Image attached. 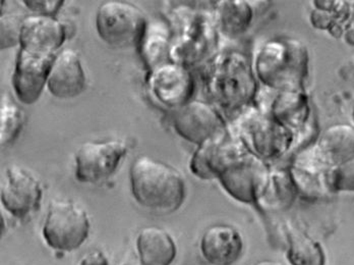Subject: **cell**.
I'll return each mask as SVG.
<instances>
[{
  "mask_svg": "<svg viewBox=\"0 0 354 265\" xmlns=\"http://www.w3.org/2000/svg\"><path fill=\"white\" fill-rule=\"evenodd\" d=\"M287 259L291 265H325L324 250L310 237L292 232L289 237Z\"/></svg>",
  "mask_w": 354,
  "mask_h": 265,
  "instance_id": "cell-15",
  "label": "cell"
},
{
  "mask_svg": "<svg viewBox=\"0 0 354 265\" xmlns=\"http://www.w3.org/2000/svg\"><path fill=\"white\" fill-rule=\"evenodd\" d=\"M131 194L142 208L171 213L183 205L187 194L185 179L176 167L142 155L129 169Z\"/></svg>",
  "mask_w": 354,
  "mask_h": 265,
  "instance_id": "cell-1",
  "label": "cell"
},
{
  "mask_svg": "<svg viewBox=\"0 0 354 265\" xmlns=\"http://www.w3.org/2000/svg\"><path fill=\"white\" fill-rule=\"evenodd\" d=\"M87 77L79 53L64 49L54 58L47 88L56 98L70 99L80 96L86 89Z\"/></svg>",
  "mask_w": 354,
  "mask_h": 265,
  "instance_id": "cell-11",
  "label": "cell"
},
{
  "mask_svg": "<svg viewBox=\"0 0 354 265\" xmlns=\"http://www.w3.org/2000/svg\"><path fill=\"white\" fill-rule=\"evenodd\" d=\"M127 154L120 140L86 142L75 153V176L80 183L99 184L113 176Z\"/></svg>",
  "mask_w": 354,
  "mask_h": 265,
  "instance_id": "cell-4",
  "label": "cell"
},
{
  "mask_svg": "<svg viewBox=\"0 0 354 265\" xmlns=\"http://www.w3.org/2000/svg\"><path fill=\"white\" fill-rule=\"evenodd\" d=\"M353 118H354V107H353Z\"/></svg>",
  "mask_w": 354,
  "mask_h": 265,
  "instance_id": "cell-23",
  "label": "cell"
},
{
  "mask_svg": "<svg viewBox=\"0 0 354 265\" xmlns=\"http://www.w3.org/2000/svg\"><path fill=\"white\" fill-rule=\"evenodd\" d=\"M200 248L202 255L209 264L231 265L243 253V237L232 226L218 223L205 230Z\"/></svg>",
  "mask_w": 354,
  "mask_h": 265,
  "instance_id": "cell-12",
  "label": "cell"
},
{
  "mask_svg": "<svg viewBox=\"0 0 354 265\" xmlns=\"http://www.w3.org/2000/svg\"><path fill=\"white\" fill-rule=\"evenodd\" d=\"M124 265H142L141 264H124Z\"/></svg>",
  "mask_w": 354,
  "mask_h": 265,
  "instance_id": "cell-22",
  "label": "cell"
},
{
  "mask_svg": "<svg viewBox=\"0 0 354 265\" xmlns=\"http://www.w3.org/2000/svg\"><path fill=\"white\" fill-rule=\"evenodd\" d=\"M23 21L24 19L16 14L1 15V21H0L1 49H8L19 45Z\"/></svg>",
  "mask_w": 354,
  "mask_h": 265,
  "instance_id": "cell-18",
  "label": "cell"
},
{
  "mask_svg": "<svg viewBox=\"0 0 354 265\" xmlns=\"http://www.w3.org/2000/svg\"><path fill=\"white\" fill-rule=\"evenodd\" d=\"M318 155L323 165L335 167L354 157V128L339 124L330 127L322 135Z\"/></svg>",
  "mask_w": 354,
  "mask_h": 265,
  "instance_id": "cell-14",
  "label": "cell"
},
{
  "mask_svg": "<svg viewBox=\"0 0 354 265\" xmlns=\"http://www.w3.org/2000/svg\"><path fill=\"white\" fill-rule=\"evenodd\" d=\"M25 6L36 15L55 17L64 6V0H25Z\"/></svg>",
  "mask_w": 354,
  "mask_h": 265,
  "instance_id": "cell-19",
  "label": "cell"
},
{
  "mask_svg": "<svg viewBox=\"0 0 354 265\" xmlns=\"http://www.w3.org/2000/svg\"><path fill=\"white\" fill-rule=\"evenodd\" d=\"M66 28L55 17H26L21 24L19 48L42 55H55L66 41Z\"/></svg>",
  "mask_w": 354,
  "mask_h": 265,
  "instance_id": "cell-9",
  "label": "cell"
},
{
  "mask_svg": "<svg viewBox=\"0 0 354 265\" xmlns=\"http://www.w3.org/2000/svg\"><path fill=\"white\" fill-rule=\"evenodd\" d=\"M172 120L174 129L180 137L198 146L216 137L223 126L217 111L201 101L187 102L178 107Z\"/></svg>",
  "mask_w": 354,
  "mask_h": 265,
  "instance_id": "cell-8",
  "label": "cell"
},
{
  "mask_svg": "<svg viewBox=\"0 0 354 265\" xmlns=\"http://www.w3.org/2000/svg\"><path fill=\"white\" fill-rule=\"evenodd\" d=\"M136 247L142 265H171L176 258L177 247L171 235L155 226L140 230Z\"/></svg>",
  "mask_w": 354,
  "mask_h": 265,
  "instance_id": "cell-13",
  "label": "cell"
},
{
  "mask_svg": "<svg viewBox=\"0 0 354 265\" xmlns=\"http://www.w3.org/2000/svg\"><path fill=\"white\" fill-rule=\"evenodd\" d=\"M150 92L162 104L183 107L193 92V79L183 66L164 64L151 71L148 77Z\"/></svg>",
  "mask_w": 354,
  "mask_h": 265,
  "instance_id": "cell-10",
  "label": "cell"
},
{
  "mask_svg": "<svg viewBox=\"0 0 354 265\" xmlns=\"http://www.w3.org/2000/svg\"><path fill=\"white\" fill-rule=\"evenodd\" d=\"M24 113L14 101L4 97L0 111V141L1 145L14 142L19 137L24 126Z\"/></svg>",
  "mask_w": 354,
  "mask_h": 265,
  "instance_id": "cell-16",
  "label": "cell"
},
{
  "mask_svg": "<svg viewBox=\"0 0 354 265\" xmlns=\"http://www.w3.org/2000/svg\"><path fill=\"white\" fill-rule=\"evenodd\" d=\"M79 265H110V264L104 252L101 250H93L83 256V258L80 260Z\"/></svg>",
  "mask_w": 354,
  "mask_h": 265,
  "instance_id": "cell-20",
  "label": "cell"
},
{
  "mask_svg": "<svg viewBox=\"0 0 354 265\" xmlns=\"http://www.w3.org/2000/svg\"><path fill=\"white\" fill-rule=\"evenodd\" d=\"M263 165L256 159L237 155L218 174L222 187L241 202H254L263 192L267 178Z\"/></svg>",
  "mask_w": 354,
  "mask_h": 265,
  "instance_id": "cell-6",
  "label": "cell"
},
{
  "mask_svg": "<svg viewBox=\"0 0 354 265\" xmlns=\"http://www.w3.org/2000/svg\"><path fill=\"white\" fill-rule=\"evenodd\" d=\"M0 198L2 205L12 217L26 219L40 208L42 183L27 170L12 165L4 174Z\"/></svg>",
  "mask_w": 354,
  "mask_h": 265,
  "instance_id": "cell-5",
  "label": "cell"
},
{
  "mask_svg": "<svg viewBox=\"0 0 354 265\" xmlns=\"http://www.w3.org/2000/svg\"><path fill=\"white\" fill-rule=\"evenodd\" d=\"M328 186L332 191L354 192V157L332 167Z\"/></svg>",
  "mask_w": 354,
  "mask_h": 265,
  "instance_id": "cell-17",
  "label": "cell"
},
{
  "mask_svg": "<svg viewBox=\"0 0 354 265\" xmlns=\"http://www.w3.org/2000/svg\"><path fill=\"white\" fill-rule=\"evenodd\" d=\"M99 37L110 46L118 48L141 44L147 30L146 19L139 8L129 2H104L96 14Z\"/></svg>",
  "mask_w": 354,
  "mask_h": 265,
  "instance_id": "cell-3",
  "label": "cell"
},
{
  "mask_svg": "<svg viewBox=\"0 0 354 265\" xmlns=\"http://www.w3.org/2000/svg\"><path fill=\"white\" fill-rule=\"evenodd\" d=\"M90 228V219L85 209L73 201L56 200L49 205L42 236L51 249L73 252L86 242Z\"/></svg>",
  "mask_w": 354,
  "mask_h": 265,
  "instance_id": "cell-2",
  "label": "cell"
},
{
  "mask_svg": "<svg viewBox=\"0 0 354 265\" xmlns=\"http://www.w3.org/2000/svg\"><path fill=\"white\" fill-rule=\"evenodd\" d=\"M56 55H42L19 48L12 83L15 93L24 104H33L47 86Z\"/></svg>",
  "mask_w": 354,
  "mask_h": 265,
  "instance_id": "cell-7",
  "label": "cell"
},
{
  "mask_svg": "<svg viewBox=\"0 0 354 265\" xmlns=\"http://www.w3.org/2000/svg\"><path fill=\"white\" fill-rule=\"evenodd\" d=\"M252 265H282L281 262H276V260L264 259L260 260V262H256Z\"/></svg>",
  "mask_w": 354,
  "mask_h": 265,
  "instance_id": "cell-21",
  "label": "cell"
}]
</instances>
